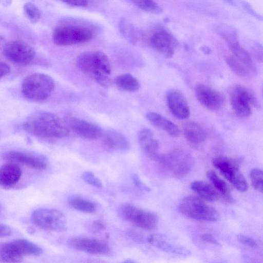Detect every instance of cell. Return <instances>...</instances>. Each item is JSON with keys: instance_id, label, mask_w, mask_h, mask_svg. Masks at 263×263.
I'll list each match as a JSON object with an SVG mask.
<instances>
[{"instance_id": "ffe728a7", "label": "cell", "mask_w": 263, "mask_h": 263, "mask_svg": "<svg viewBox=\"0 0 263 263\" xmlns=\"http://www.w3.org/2000/svg\"><path fill=\"white\" fill-rule=\"evenodd\" d=\"M21 167L14 163H7L0 166V185L9 187L15 184L21 179Z\"/></svg>"}, {"instance_id": "8fae6325", "label": "cell", "mask_w": 263, "mask_h": 263, "mask_svg": "<svg viewBox=\"0 0 263 263\" xmlns=\"http://www.w3.org/2000/svg\"><path fill=\"white\" fill-rule=\"evenodd\" d=\"M2 48L3 54L10 61L17 64L31 63L35 55L34 50L29 45L20 40L6 43Z\"/></svg>"}, {"instance_id": "d6986e66", "label": "cell", "mask_w": 263, "mask_h": 263, "mask_svg": "<svg viewBox=\"0 0 263 263\" xmlns=\"http://www.w3.org/2000/svg\"><path fill=\"white\" fill-rule=\"evenodd\" d=\"M138 140L146 155L151 159L158 161L161 155L158 153L159 143L154 138L153 132L148 128L142 129L138 134Z\"/></svg>"}, {"instance_id": "52a82bcc", "label": "cell", "mask_w": 263, "mask_h": 263, "mask_svg": "<svg viewBox=\"0 0 263 263\" xmlns=\"http://www.w3.org/2000/svg\"><path fill=\"white\" fill-rule=\"evenodd\" d=\"M118 213L123 219L143 229L153 230L157 224L158 217L155 214L132 203L122 204L118 209Z\"/></svg>"}, {"instance_id": "7402d4cb", "label": "cell", "mask_w": 263, "mask_h": 263, "mask_svg": "<svg viewBox=\"0 0 263 263\" xmlns=\"http://www.w3.org/2000/svg\"><path fill=\"white\" fill-rule=\"evenodd\" d=\"M228 46L234 54V57L244 65L250 70L252 74L256 75L257 72V68L251 54L241 46L238 41H236Z\"/></svg>"}, {"instance_id": "30bf717a", "label": "cell", "mask_w": 263, "mask_h": 263, "mask_svg": "<svg viewBox=\"0 0 263 263\" xmlns=\"http://www.w3.org/2000/svg\"><path fill=\"white\" fill-rule=\"evenodd\" d=\"M230 102L235 112L242 117H248L251 115V106L260 107L259 101L254 95L241 85L234 86L231 93Z\"/></svg>"}, {"instance_id": "3957f363", "label": "cell", "mask_w": 263, "mask_h": 263, "mask_svg": "<svg viewBox=\"0 0 263 263\" xmlns=\"http://www.w3.org/2000/svg\"><path fill=\"white\" fill-rule=\"evenodd\" d=\"M77 66L83 73L100 85L106 87L109 84L111 66L108 57L98 50L84 51L78 57Z\"/></svg>"}, {"instance_id": "7bdbcfd3", "label": "cell", "mask_w": 263, "mask_h": 263, "mask_svg": "<svg viewBox=\"0 0 263 263\" xmlns=\"http://www.w3.org/2000/svg\"><path fill=\"white\" fill-rule=\"evenodd\" d=\"M201 238L203 241L213 245L218 244V242L217 239L212 234L204 233L201 235Z\"/></svg>"}, {"instance_id": "4316f807", "label": "cell", "mask_w": 263, "mask_h": 263, "mask_svg": "<svg viewBox=\"0 0 263 263\" xmlns=\"http://www.w3.org/2000/svg\"><path fill=\"white\" fill-rule=\"evenodd\" d=\"M24 257L17 251L13 240L0 243V262H19Z\"/></svg>"}, {"instance_id": "60d3db41", "label": "cell", "mask_w": 263, "mask_h": 263, "mask_svg": "<svg viewBox=\"0 0 263 263\" xmlns=\"http://www.w3.org/2000/svg\"><path fill=\"white\" fill-rule=\"evenodd\" d=\"M11 228L7 225L0 223V237H7L11 235Z\"/></svg>"}, {"instance_id": "8d00e7d4", "label": "cell", "mask_w": 263, "mask_h": 263, "mask_svg": "<svg viewBox=\"0 0 263 263\" xmlns=\"http://www.w3.org/2000/svg\"><path fill=\"white\" fill-rule=\"evenodd\" d=\"M237 239L241 243L251 247H255L257 245V241L253 237L248 235L240 234L238 235Z\"/></svg>"}, {"instance_id": "8992f818", "label": "cell", "mask_w": 263, "mask_h": 263, "mask_svg": "<svg viewBox=\"0 0 263 263\" xmlns=\"http://www.w3.org/2000/svg\"><path fill=\"white\" fill-rule=\"evenodd\" d=\"M158 162L167 173L177 178L185 176L193 167L192 157L189 154L178 150L160 155Z\"/></svg>"}, {"instance_id": "74e56055", "label": "cell", "mask_w": 263, "mask_h": 263, "mask_svg": "<svg viewBox=\"0 0 263 263\" xmlns=\"http://www.w3.org/2000/svg\"><path fill=\"white\" fill-rule=\"evenodd\" d=\"M132 178L134 184L140 190L145 191L150 190V189L141 181L137 174H133Z\"/></svg>"}, {"instance_id": "4dcf8cb0", "label": "cell", "mask_w": 263, "mask_h": 263, "mask_svg": "<svg viewBox=\"0 0 263 263\" xmlns=\"http://www.w3.org/2000/svg\"><path fill=\"white\" fill-rule=\"evenodd\" d=\"M140 9L155 14H160L162 11L160 5L153 0H128Z\"/></svg>"}, {"instance_id": "ab89813d", "label": "cell", "mask_w": 263, "mask_h": 263, "mask_svg": "<svg viewBox=\"0 0 263 263\" xmlns=\"http://www.w3.org/2000/svg\"><path fill=\"white\" fill-rule=\"evenodd\" d=\"M127 235L130 238L136 242H141L143 240L142 235L134 230H129L127 232Z\"/></svg>"}, {"instance_id": "ba28073f", "label": "cell", "mask_w": 263, "mask_h": 263, "mask_svg": "<svg viewBox=\"0 0 263 263\" xmlns=\"http://www.w3.org/2000/svg\"><path fill=\"white\" fill-rule=\"evenodd\" d=\"M240 163L239 159L224 156L217 157L212 160L213 165L226 179L238 191L245 192L248 189V184L239 168Z\"/></svg>"}, {"instance_id": "f907efd6", "label": "cell", "mask_w": 263, "mask_h": 263, "mask_svg": "<svg viewBox=\"0 0 263 263\" xmlns=\"http://www.w3.org/2000/svg\"><path fill=\"white\" fill-rule=\"evenodd\" d=\"M1 208L0 206V214H1Z\"/></svg>"}, {"instance_id": "9a60e30c", "label": "cell", "mask_w": 263, "mask_h": 263, "mask_svg": "<svg viewBox=\"0 0 263 263\" xmlns=\"http://www.w3.org/2000/svg\"><path fill=\"white\" fill-rule=\"evenodd\" d=\"M68 243L76 250L92 254H107L110 251L106 243L94 238L77 236L70 238Z\"/></svg>"}, {"instance_id": "5bb4252c", "label": "cell", "mask_w": 263, "mask_h": 263, "mask_svg": "<svg viewBox=\"0 0 263 263\" xmlns=\"http://www.w3.org/2000/svg\"><path fill=\"white\" fill-rule=\"evenodd\" d=\"M177 45L176 39L164 30L155 32L149 40V45L166 58L173 57Z\"/></svg>"}, {"instance_id": "f35d334b", "label": "cell", "mask_w": 263, "mask_h": 263, "mask_svg": "<svg viewBox=\"0 0 263 263\" xmlns=\"http://www.w3.org/2000/svg\"><path fill=\"white\" fill-rule=\"evenodd\" d=\"M74 7H85L88 5L87 0H60Z\"/></svg>"}, {"instance_id": "7c38bea8", "label": "cell", "mask_w": 263, "mask_h": 263, "mask_svg": "<svg viewBox=\"0 0 263 263\" xmlns=\"http://www.w3.org/2000/svg\"><path fill=\"white\" fill-rule=\"evenodd\" d=\"M195 94L198 101L210 110H218L224 103V97L221 93L203 84L196 86Z\"/></svg>"}, {"instance_id": "e0dca14e", "label": "cell", "mask_w": 263, "mask_h": 263, "mask_svg": "<svg viewBox=\"0 0 263 263\" xmlns=\"http://www.w3.org/2000/svg\"><path fill=\"white\" fill-rule=\"evenodd\" d=\"M3 157L4 159L21 163L37 170H44L48 165L47 159L44 156L17 151L6 152Z\"/></svg>"}, {"instance_id": "1f68e13d", "label": "cell", "mask_w": 263, "mask_h": 263, "mask_svg": "<svg viewBox=\"0 0 263 263\" xmlns=\"http://www.w3.org/2000/svg\"><path fill=\"white\" fill-rule=\"evenodd\" d=\"M226 62L230 69L237 75L249 77L252 74L250 70L234 56H228Z\"/></svg>"}, {"instance_id": "7a4b0ae2", "label": "cell", "mask_w": 263, "mask_h": 263, "mask_svg": "<svg viewBox=\"0 0 263 263\" xmlns=\"http://www.w3.org/2000/svg\"><path fill=\"white\" fill-rule=\"evenodd\" d=\"M97 30V27L90 22L68 18L54 28L52 40L58 46L82 44L92 40Z\"/></svg>"}, {"instance_id": "9c48e42d", "label": "cell", "mask_w": 263, "mask_h": 263, "mask_svg": "<svg viewBox=\"0 0 263 263\" xmlns=\"http://www.w3.org/2000/svg\"><path fill=\"white\" fill-rule=\"evenodd\" d=\"M31 220L35 225L45 230L62 232L65 231L67 228L65 215L56 209H36L31 214Z\"/></svg>"}, {"instance_id": "277c9868", "label": "cell", "mask_w": 263, "mask_h": 263, "mask_svg": "<svg viewBox=\"0 0 263 263\" xmlns=\"http://www.w3.org/2000/svg\"><path fill=\"white\" fill-rule=\"evenodd\" d=\"M54 88V82L49 76L34 73L27 77L23 81L22 92L28 100L39 101L47 99Z\"/></svg>"}, {"instance_id": "f546056e", "label": "cell", "mask_w": 263, "mask_h": 263, "mask_svg": "<svg viewBox=\"0 0 263 263\" xmlns=\"http://www.w3.org/2000/svg\"><path fill=\"white\" fill-rule=\"evenodd\" d=\"M206 176L211 181L214 188L222 195L224 200L229 202H234V199L230 194L226 182L220 178L215 172L210 170L207 172Z\"/></svg>"}, {"instance_id": "f6af8a7d", "label": "cell", "mask_w": 263, "mask_h": 263, "mask_svg": "<svg viewBox=\"0 0 263 263\" xmlns=\"http://www.w3.org/2000/svg\"><path fill=\"white\" fill-rule=\"evenodd\" d=\"M92 227L96 231H101L105 229L103 223L99 220H95L92 222Z\"/></svg>"}, {"instance_id": "83f0119b", "label": "cell", "mask_w": 263, "mask_h": 263, "mask_svg": "<svg viewBox=\"0 0 263 263\" xmlns=\"http://www.w3.org/2000/svg\"><path fill=\"white\" fill-rule=\"evenodd\" d=\"M115 83L118 88L126 92H135L140 87L138 80L130 73H124L117 76Z\"/></svg>"}, {"instance_id": "d590c367", "label": "cell", "mask_w": 263, "mask_h": 263, "mask_svg": "<svg viewBox=\"0 0 263 263\" xmlns=\"http://www.w3.org/2000/svg\"><path fill=\"white\" fill-rule=\"evenodd\" d=\"M82 178L84 181L100 189L103 187L101 181L90 171L84 172L82 174Z\"/></svg>"}, {"instance_id": "e575fe53", "label": "cell", "mask_w": 263, "mask_h": 263, "mask_svg": "<svg viewBox=\"0 0 263 263\" xmlns=\"http://www.w3.org/2000/svg\"><path fill=\"white\" fill-rule=\"evenodd\" d=\"M250 178L253 188L262 193L263 190V174L261 170L254 168L250 172Z\"/></svg>"}, {"instance_id": "d6a6232c", "label": "cell", "mask_w": 263, "mask_h": 263, "mask_svg": "<svg viewBox=\"0 0 263 263\" xmlns=\"http://www.w3.org/2000/svg\"><path fill=\"white\" fill-rule=\"evenodd\" d=\"M218 34L227 42L228 45L237 41V34L231 27L222 25L216 28Z\"/></svg>"}, {"instance_id": "ac0fdd59", "label": "cell", "mask_w": 263, "mask_h": 263, "mask_svg": "<svg viewBox=\"0 0 263 263\" xmlns=\"http://www.w3.org/2000/svg\"><path fill=\"white\" fill-rule=\"evenodd\" d=\"M101 137L102 146L108 152H123L127 151L129 148L130 145L127 139L116 130H108L104 133L103 132Z\"/></svg>"}, {"instance_id": "5b68a950", "label": "cell", "mask_w": 263, "mask_h": 263, "mask_svg": "<svg viewBox=\"0 0 263 263\" xmlns=\"http://www.w3.org/2000/svg\"><path fill=\"white\" fill-rule=\"evenodd\" d=\"M179 212L184 216L196 220L213 222L219 218L218 212L199 198L188 196L178 205Z\"/></svg>"}, {"instance_id": "cb8c5ba5", "label": "cell", "mask_w": 263, "mask_h": 263, "mask_svg": "<svg viewBox=\"0 0 263 263\" xmlns=\"http://www.w3.org/2000/svg\"><path fill=\"white\" fill-rule=\"evenodd\" d=\"M147 240L149 244L164 251L172 252L180 254L189 253V252L184 248L174 246L168 242L164 236L160 234H152L148 236Z\"/></svg>"}, {"instance_id": "b9f144b4", "label": "cell", "mask_w": 263, "mask_h": 263, "mask_svg": "<svg viewBox=\"0 0 263 263\" xmlns=\"http://www.w3.org/2000/svg\"><path fill=\"white\" fill-rule=\"evenodd\" d=\"M10 72V66L6 63L0 61V79L8 74Z\"/></svg>"}, {"instance_id": "2e32d148", "label": "cell", "mask_w": 263, "mask_h": 263, "mask_svg": "<svg viewBox=\"0 0 263 263\" xmlns=\"http://www.w3.org/2000/svg\"><path fill=\"white\" fill-rule=\"evenodd\" d=\"M166 99L168 107L175 118L183 120L189 117L190 111L187 100L180 91L170 89L166 93Z\"/></svg>"}, {"instance_id": "484cf974", "label": "cell", "mask_w": 263, "mask_h": 263, "mask_svg": "<svg viewBox=\"0 0 263 263\" xmlns=\"http://www.w3.org/2000/svg\"><path fill=\"white\" fill-rule=\"evenodd\" d=\"M119 29L121 34L129 42L137 45L141 36L139 30L134 24L124 17H122L119 22Z\"/></svg>"}, {"instance_id": "681fc988", "label": "cell", "mask_w": 263, "mask_h": 263, "mask_svg": "<svg viewBox=\"0 0 263 263\" xmlns=\"http://www.w3.org/2000/svg\"><path fill=\"white\" fill-rule=\"evenodd\" d=\"M134 262L135 261H133V260H125L124 261V262H128V263H129V262Z\"/></svg>"}, {"instance_id": "4fadbf2b", "label": "cell", "mask_w": 263, "mask_h": 263, "mask_svg": "<svg viewBox=\"0 0 263 263\" xmlns=\"http://www.w3.org/2000/svg\"><path fill=\"white\" fill-rule=\"evenodd\" d=\"M65 124L77 135L89 140H96L101 137L103 131L97 125L73 117H67Z\"/></svg>"}, {"instance_id": "f1b7e54d", "label": "cell", "mask_w": 263, "mask_h": 263, "mask_svg": "<svg viewBox=\"0 0 263 263\" xmlns=\"http://www.w3.org/2000/svg\"><path fill=\"white\" fill-rule=\"evenodd\" d=\"M67 202L71 208L80 212L92 213L97 210L96 204L94 202L78 195L71 196Z\"/></svg>"}, {"instance_id": "bcb514c9", "label": "cell", "mask_w": 263, "mask_h": 263, "mask_svg": "<svg viewBox=\"0 0 263 263\" xmlns=\"http://www.w3.org/2000/svg\"><path fill=\"white\" fill-rule=\"evenodd\" d=\"M201 50L205 54H208L211 53L210 49L207 46H204L202 47Z\"/></svg>"}, {"instance_id": "44dd1931", "label": "cell", "mask_w": 263, "mask_h": 263, "mask_svg": "<svg viewBox=\"0 0 263 263\" xmlns=\"http://www.w3.org/2000/svg\"><path fill=\"white\" fill-rule=\"evenodd\" d=\"M146 118L152 124L166 132L172 137H178L180 130L178 126L161 115L153 111L147 112Z\"/></svg>"}, {"instance_id": "603a6c76", "label": "cell", "mask_w": 263, "mask_h": 263, "mask_svg": "<svg viewBox=\"0 0 263 263\" xmlns=\"http://www.w3.org/2000/svg\"><path fill=\"white\" fill-rule=\"evenodd\" d=\"M191 187L199 196L205 200L213 202L219 200V193L206 182L195 181L191 183Z\"/></svg>"}, {"instance_id": "7dc6e473", "label": "cell", "mask_w": 263, "mask_h": 263, "mask_svg": "<svg viewBox=\"0 0 263 263\" xmlns=\"http://www.w3.org/2000/svg\"><path fill=\"white\" fill-rule=\"evenodd\" d=\"M3 42H4V39L2 37L0 36V47H3V45H4V44H3Z\"/></svg>"}, {"instance_id": "d4e9b609", "label": "cell", "mask_w": 263, "mask_h": 263, "mask_svg": "<svg viewBox=\"0 0 263 263\" xmlns=\"http://www.w3.org/2000/svg\"><path fill=\"white\" fill-rule=\"evenodd\" d=\"M183 133L186 140L194 144L203 142L206 137L204 129L194 122H189L184 125Z\"/></svg>"}, {"instance_id": "6da1fadb", "label": "cell", "mask_w": 263, "mask_h": 263, "mask_svg": "<svg viewBox=\"0 0 263 263\" xmlns=\"http://www.w3.org/2000/svg\"><path fill=\"white\" fill-rule=\"evenodd\" d=\"M22 126L29 134L40 138H62L69 134V129L57 116L45 111L32 114Z\"/></svg>"}, {"instance_id": "836d02e7", "label": "cell", "mask_w": 263, "mask_h": 263, "mask_svg": "<svg viewBox=\"0 0 263 263\" xmlns=\"http://www.w3.org/2000/svg\"><path fill=\"white\" fill-rule=\"evenodd\" d=\"M24 10L28 20L33 23H36L41 18V12L40 10L32 3H26L24 6Z\"/></svg>"}, {"instance_id": "c3c4849f", "label": "cell", "mask_w": 263, "mask_h": 263, "mask_svg": "<svg viewBox=\"0 0 263 263\" xmlns=\"http://www.w3.org/2000/svg\"><path fill=\"white\" fill-rule=\"evenodd\" d=\"M223 1H225L226 2L230 4H233L234 3V2H233V0H222Z\"/></svg>"}, {"instance_id": "ee69618b", "label": "cell", "mask_w": 263, "mask_h": 263, "mask_svg": "<svg viewBox=\"0 0 263 263\" xmlns=\"http://www.w3.org/2000/svg\"><path fill=\"white\" fill-rule=\"evenodd\" d=\"M253 52L257 60L260 62L262 61V49L261 46H255L253 48Z\"/></svg>"}]
</instances>
